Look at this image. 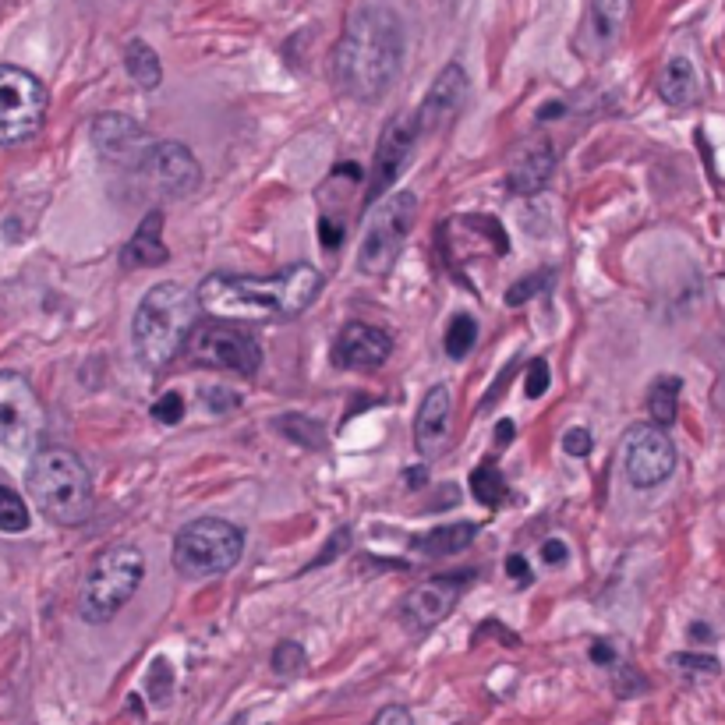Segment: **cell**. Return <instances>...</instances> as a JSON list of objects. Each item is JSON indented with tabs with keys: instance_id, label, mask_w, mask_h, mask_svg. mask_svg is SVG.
<instances>
[{
	"instance_id": "obj_14",
	"label": "cell",
	"mask_w": 725,
	"mask_h": 725,
	"mask_svg": "<svg viewBox=\"0 0 725 725\" xmlns=\"http://www.w3.org/2000/svg\"><path fill=\"white\" fill-rule=\"evenodd\" d=\"M138 174L153 184V191H160L167 199H184V195H191L202 184L199 160L181 142H156Z\"/></svg>"
},
{
	"instance_id": "obj_42",
	"label": "cell",
	"mask_w": 725,
	"mask_h": 725,
	"mask_svg": "<svg viewBox=\"0 0 725 725\" xmlns=\"http://www.w3.org/2000/svg\"><path fill=\"white\" fill-rule=\"evenodd\" d=\"M319 230H322V245H326V248L340 245V227H333V220H322Z\"/></svg>"
},
{
	"instance_id": "obj_30",
	"label": "cell",
	"mask_w": 725,
	"mask_h": 725,
	"mask_svg": "<svg viewBox=\"0 0 725 725\" xmlns=\"http://www.w3.org/2000/svg\"><path fill=\"white\" fill-rule=\"evenodd\" d=\"M552 287V269H542V273H531V276H520L513 287H506V305L510 308H520L527 305L531 298H538L542 290Z\"/></svg>"
},
{
	"instance_id": "obj_3",
	"label": "cell",
	"mask_w": 725,
	"mask_h": 725,
	"mask_svg": "<svg viewBox=\"0 0 725 725\" xmlns=\"http://www.w3.org/2000/svg\"><path fill=\"white\" fill-rule=\"evenodd\" d=\"M202 301L195 290L181 283H156L145 290L135 312V354L145 368H163L188 347L191 329L199 326Z\"/></svg>"
},
{
	"instance_id": "obj_6",
	"label": "cell",
	"mask_w": 725,
	"mask_h": 725,
	"mask_svg": "<svg viewBox=\"0 0 725 725\" xmlns=\"http://www.w3.org/2000/svg\"><path fill=\"white\" fill-rule=\"evenodd\" d=\"M245 552V535L241 527L230 524L220 517H202L191 520L188 527H181L174 538V566L181 577L202 580L227 573L230 566H237Z\"/></svg>"
},
{
	"instance_id": "obj_41",
	"label": "cell",
	"mask_w": 725,
	"mask_h": 725,
	"mask_svg": "<svg viewBox=\"0 0 725 725\" xmlns=\"http://www.w3.org/2000/svg\"><path fill=\"white\" fill-rule=\"evenodd\" d=\"M506 573H510L513 580H520V584H527V580H531V566H527L524 556H510V559H506Z\"/></svg>"
},
{
	"instance_id": "obj_1",
	"label": "cell",
	"mask_w": 725,
	"mask_h": 725,
	"mask_svg": "<svg viewBox=\"0 0 725 725\" xmlns=\"http://www.w3.org/2000/svg\"><path fill=\"white\" fill-rule=\"evenodd\" d=\"M404 64V22L386 4H361L336 43L333 82L351 100L372 103L390 89Z\"/></svg>"
},
{
	"instance_id": "obj_31",
	"label": "cell",
	"mask_w": 725,
	"mask_h": 725,
	"mask_svg": "<svg viewBox=\"0 0 725 725\" xmlns=\"http://www.w3.org/2000/svg\"><path fill=\"white\" fill-rule=\"evenodd\" d=\"M305 648H301L298 641H283L276 644L273 651V672L276 676H298V672H305Z\"/></svg>"
},
{
	"instance_id": "obj_40",
	"label": "cell",
	"mask_w": 725,
	"mask_h": 725,
	"mask_svg": "<svg viewBox=\"0 0 725 725\" xmlns=\"http://www.w3.org/2000/svg\"><path fill=\"white\" fill-rule=\"evenodd\" d=\"M566 556H570V549H566L559 538H549V542L542 545V559L549 566H559V563H566Z\"/></svg>"
},
{
	"instance_id": "obj_35",
	"label": "cell",
	"mask_w": 725,
	"mask_h": 725,
	"mask_svg": "<svg viewBox=\"0 0 725 725\" xmlns=\"http://www.w3.org/2000/svg\"><path fill=\"white\" fill-rule=\"evenodd\" d=\"M202 404H206L213 414H230L241 407V397L230 390H220V386H206V390H202Z\"/></svg>"
},
{
	"instance_id": "obj_33",
	"label": "cell",
	"mask_w": 725,
	"mask_h": 725,
	"mask_svg": "<svg viewBox=\"0 0 725 725\" xmlns=\"http://www.w3.org/2000/svg\"><path fill=\"white\" fill-rule=\"evenodd\" d=\"M153 418L160 421V425H177V421L184 418V397L177 390L163 393L160 400L153 404Z\"/></svg>"
},
{
	"instance_id": "obj_46",
	"label": "cell",
	"mask_w": 725,
	"mask_h": 725,
	"mask_svg": "<svg viewBox=\"0 0 725 725\" xmlns=\"http://www.w3.org/2000/svg\"><path fill=\"white\" fill-rule=\"evenodd\" d=\"M230 725H245V715H234V722Z\"/></svg>"
},
{
	"instance_id": "obj_28",
	"label": "cell",
	"mask_w": 725,
	"mask_h": 725,
	"mask_svg": "<svg viewBox=\"0 0 725 725\" xmlns=\"http://www.w3.org/2000/svg\"><path fill=\"white\" fill-rule=\"evenodd\" d=\"M474 344H478V322H474L467 312L453 315L450 326H446V354H450L453 361H460L471 354Z\"/></svg>"
},
{
	"instance_id": "obj_9",
	"label": "cell",
	"mask_w": 725,
	"mask_h": 725,
	"mask_svg": "<svg viewBox=\"0 0 725 725\" xmlns=\"http://www.w3.org/2000/svg\"><path fill=\"white\" fill-rule=\"evenodd\" d=\"M195 365L223 368V372L237 375H255L262 365V347L252 333L230 326L227 319H209L191 329L188 347H184Z\"/></svg>"
},
{
	"instance_id": "obj_45",
	"label": "cell",
	"mask_w": 725,
	"mask_h": 725,
	"mask_svg": "<svg viewBox=\"0 0 725 725\" xmlns=\"http://www.w3.org/2000/svg\"><path fill=\"white\" fill-rule=\"evenodd\" d=\"M690 634H694L697 641H701V637H704V641H708V637H711V630H708V626H701V623H694V626H690Z\"/></svg>"
},
{
	"instance_id": "obj_11",
	"label": "cell",
	"mask_w": 725,
	"mask_h": 725,
	"mask_svg": "<svg viewBox=\"0 0 725 725\" xmlns=\"http://www.w3.org/2000/svg\"><path fill=\"white\" fill-rule=\"evenodd\" d=\"M623 471L634 489H655L676 471V446L662 425H634L623 439Z\"/></svg>"
},
{
	"instance_id": "obj_23",
	"label": "cell",
	"mask_w": 725,
	"mask_h": 725,
	"mask_svg": "<svg viewBox=\"0 0 725 725\" xmlns=\"http://www.w3.org/2000/svg\"><path fill=\"white\" fill-rule=\"evenodd\" d=\"M630 8H634V0H591V36L602 50H609L619 36H623V25L630 18Z\"/></svg>"
},
{
	"instance_id": "obj_39",
	"label": "cell",
	"mask_w": 725,
	"mask_h": 725,
	"mask_svg": "<svg viewBox=\"0 0 725 725\" xmlns=\"http://www.w3.org/2000/svg\"><path fill=\"white\" fill-rule=\"evenodd\" d=\"M372 725H414V722H411V711L400 708V704H393V708H382L379 718H375Z\"/></svg>"
},
{
	"instance_id": "obj_25",
	"label": "cell",
	"mask_w": 725,
	"mask_h": 725,
	"mask_svg": "<svg viewBox=\"0 0 725 725\" xmlns=\"http://www.w3.org/2000/svg\"><path fill=\"white\" fill-rule=\"evenodd\" d=\"M680 390H683V382L676 379V375H662V379L655 382V390L648 393V414L655 425L669 428L672 421H676V411H680Z\"/></svg>"
},
{
	"instance_id": "obj_8",
	"label": "cell",
	"mask_w": 725,
	"mask_h": 725,
	"mask_svg": "<svg viewBox=\"0 0 725 725\" xmlns=\"http://www.w3.org/2000/svg\"><path fill=\"white\" fill-rule=\"evenodd\" d=\"M50 92L32 71L0 64V145H22L39 135Z\"/></svg>"
},
{
	"instance_id": "obj_18",
	"label": "cell",
	"mask_w": 725,
	"mask_h": 725,
	"mask_svg": "<svg viewBox=\"0 0 725 725\" xmlns=\"http://www.w3.org/2000/svg\"><path fill=\"white\" fill-rule=\"evenodd\" d=\"M393 340L382 333L379 326H368V322H347L336 336V365L344 368H379L382 361L390 358Z\"/></svg>"
},
{
	"instance_id": "obj_7",
	"label": "cell",
	"mask_w": 725,
	"mask_h": 725,
	"mask_svg": "<svg viewBox=\"0 0 725 725\" xmlns=\"http://www.w3.org/2000/svg\"><path fill=\"white\" fill-rule=\"evenodd\" d=\"M418 220V195L414 191H390L382 202H375L361 234L358 269L365 276H386L393 262L400 259V248L411 237Z\"/></svg>"
},
{
	"instance_id": "obj_13",
	"label": "cell",
	"mask_w": 725,
	"mask_h": 725,
	"mask_svg": "<svg viewBox=\"0 0 725 725\" xmlns=\"http://www.w3.org/2000/svg\"><path fill=\"white\" fill-rule=\"evenodd\" d=\"M471 573H453V577H432L421 588H414L400 605V619L411 634H425L432 626H439L453 612V605L464 595V584Z\"/></svg>"
},
{
	"instance_id": "obj_29",
	"label": "cell",
	"mask_w": 725,
	"mask_h": 725,
	"mask_svg": "<svg viewBox=\"0 0 725 725\" xmlns=\"http://www.w3.org/2000/svg\"><path fill=\"white\" fill-rule=\"evenodd\" d=\"M25 527H29V506L22 503L15 489L0 485V531L4 535H22Z\"/></svg>"
},
{
	"instance_id": "obj_43",
	"label": "cell",
	"mask_w": 725,
	"mask_h": 725,
	"mask_svg": "<svg viewBox=\"0 0 725 725\" xmlns=\"http://www.w3.org/2000/svg\"><path fill=\"white\" fill-rule=\"evenodd\" d=\"M591 658H595L598 665H609L616 655H612V648H609V644H602V641H598L595 648H591Z\"/></svg>"
},
{
	"instance_id": "obj_24",
	"label": "cell",
	"mask_w": 725,
	"mask_h": 725,
	"mask_svg": "<svg viewBox=\"0 0 725 725\" xmlns=\"http://www.w3.org/2000/svg\"><path fill=\"white\" fill-rule=\"evenodd\" d=\"M124 68H128V75L135 78V85H142V89H160L163 64H160V57H156V50L149 43L131 39L128 50H124Z\"/></svg>"
},
{
	"instance_id": "obj_2",
	"label": "cell",
	"mask_w": 725,
	"mask_h": 725,
	"mask_svg": "<svg viewBox=\"0 0 725 725\" xmlns=\"http://www.w3.org/2000/svg\"><path fill=\"white\" fill-rule=\"evenodd\" d=\"M322 290L319 269L308 262L280 269L273 276L213 273L199 283V301L213 319L227 322H276L301 315Z\"/></svg>"
},
{
	"instance_id": "obj_38",
	"label": "cell",
	"mask_w": 725,
	"mask_h": 725,
	"mask_svg": "<svg viewBox=\"0 0 725 725\" xmlns=\"http://www.w3.org/2000/svg\"><path fill=\"white\" fill-rule=\"evenodd\" d=\"M347 545H351V531H347V527H340V531H336V535L326 542V549H322L319 556H315V563H312V566H326L329 559L340 556V552H344Z\"/></svg>"
},
{
	"instance_id": "obj_12",
	"label": "cell",
	"mask_w": 725,
	"mask_h": 725,
	"mask_svg": "<svg viewBox=\"0 0 725 725\" xmlns=\"http://www.w3.org/2000/svg\"><path fill=\"white\" fill-rule=\"evenodd\" d=\"M92 145L107 163L121 170H142L149 153H153V138L138 121L124 114H100L92 121Z\"/></svg>"
},
{
	"instance_id": "obj_44",
	"label": "cell",
	"mask_w": 725,
	"mask_h": 725,
	"mask_svg": "<svg viewBox=\"0 0 725 725\" xmlns=\"http://www.w3.org/2000/svg\"><path fill=\"white\" fill-rule=\"evenodd\" d=\"M510 439H513V421L506 418V421H499V425H496V443L503 446V443H510Z\"/></svg>"
},
{
	"instance_id": "obj_10",
	"label": "cell",
	"mask_w": 725,
	"mask_h": 725,
	"mask_svg": "<svg viewBox=\"0 0 725 725\" xmlns=\"http://www.w3.org/2000/svg\"><path fill=\"white\" fill-rule=\"evenodd\" d=\"M46 432L39 393L22 372H0V446L11 453H36Z\"/></svg>"
},
{
	"instance_id": "obj_37",
	"label": "cell",
	"mask_w": 725,
	"mask_h": 725,
	"mask_svg": "<svg viewBox=\"0 0 725 725\" xmlns=\"http://www.w3.org/2000/svg\"><path fill=\"white\" fill-rule=\"evenodd\" d=\"M545 390H549V365L542 358H535V365L527 368V397L538 400Z\"/></svg>"
},
{
	"instance_id": "obj_17",
	"label": "cell",
	"mask_w": 725,
	"mask_h": 725,
	"mask_svg": "<svg viewBox=\"0 0 725 725\" xmlns=\"http://www.w3.org/2000/svg\"><path fill=\"white\" fill-rule=\"evenodd\" d=\"M453 435V393L450 386H432L418 407V421H414V446L425 460H435L446 450Z\"/></svg>"
},
{
	"instance_id": "obj_16",
	"label": "cell",
	"mask_w": 725,
	"mask_h": 725,
	"mask_svg": "<svg viewBox=\"0 0 725 725\" xmlns=\"http://www.w3.org/2000/svg\"><path fill=\"white\" fill-rule=\"evenodd\" d=\"M467 100V71L460 64H446L439 75H435L432 89L425 92L418 114H414V124H418L421 135H432V131L446 128L453 117L460 114Z\"/></svg>"
},
{
	"instance_id": "obj_26",
	"label": "cell",
	"mask_w": 725,
	"mask_h": 725,
	"mask_svg": "<svg viewBox=\"0 0 725 725\" xmlns=\"http://www.w3.org/2000/svg\"><path fill=\"white\" fill-rule=\"evenodd\" d=\"M471 492H474V499L478 503H485L489 510H496V506H503L506 503V478L499 474V467H496V460H485V464H478L471 471Z\"/></svg>"
},
{
	"instance_id": "obj_19",
	"label": "cell",
	"mask_w": 725,
	"mask_h": 725,
	"mask_svg": "<svg viewBox=\"0 0 725 725\" xmlns=\"http://www.w3.org/2000/svg\"><path fill=\"white\" fill-rule=\"evenodd\" d=\"M552 167H556V153H552L549 142H535L527 145L524 153L510 163L506 170V191L510 195H535L549 184Z\"/></svg>"
},
{
	"instance_id": "obj_5",
	"label": "cell",
	"mask_w": 725,
	"mask_h": 725,
	"mask_svg": "<svg viewBox=\"0 0 725 725\" xmlns=\"http://www.w3.org/2000/svg\"><path fill=\"white\" fill-rule=\"evenodd\" d=\"M145 577V556L135 545H110L96 556L82 584V609L85 623H110L124 605L135 598L138 584Z\"/></svg>"
},
{
	"instance_id": "obj_22",
	"label": "cell",
	"mask_w": 725,
	"mask_h": 725,
	"mask_svg": "<svg viewBox=\"0 0 725 725\" xmlns=\"http://www.w3.org/2000/svg\"><path fill=\"white\" fill-rule=\"evenodd\" d=\"M474 524H450V527H435V531H428V535L414 538L411 549L418 552V556L425 559H446V556H457V552H464L467 545L474 542Z\"/></svg>"
},
{
	"instance_id": "obj_34",
	"label": "cell",
	"mask_w": 725,
	"mask_h": 725,
	"mask_svg": "<svg viewBox=\"0 0 725 725\" xmlns=\"http://www.w3.org/2000/svg\"><path fill=\"white\" fill-rule=\"evenodd\" d=\"M170 683H174V676H170V665L163 662V658H156L153 669H149V697H153L156 704H163L170 697Z\"/></svg>"
},
{
	"instance_id": "obj_21",
	"label": "cell",
	"mask_w": 725,
	"mask_h": 725,
	"mask_svg": "<svg viewBox=\"0 0 725 725\" xmlns=\"http://www.w3.org/2000/svg\"><path fill=\"white\" fill-rule=\"evenodd\" d=\"M658 92L669 107H694L701 100V78H697V68L690 64V57H669L658 75Z\"/></svg>"
},
{
	"instance_id": "obj_36",
	"label": "cell",
	"mask_w": 725,
	"mask_h": 725,
	"mask_svg": "<svg viewBox=\"0 0 725 725\" xmlns=\"http://www.w3.org/2000/svg\"><path fill=\"white\" fill-rule=\"evenodd\" d=\"M591 446H595V439H591L588 428H570V432L563 435V450L570 453V457H588Z\"/></svg>"
},
{
	"instance_id": "obj_20",
	"label": "cell",
	"mask_w": 725,
	"mask_h": 725,
	"mask_svg": "<svg viewBox=\"0 0 725 725\" xmlns=\"http://www.w3.org/2000/svg\"><path fill=\"white\" fill-rule=\"evenodd\" d=\"M167 255L170 252H167V245H163V213L160 209H153V213L138 223L135 237H131L128 248H124V266L128 269H153V266H163Z\"/></svg>"
},
{
	"instance_id": "obj_15",
	"label": "cell",
	"mask_w": 725,
	"mask_h": 725,
	"mask_svg": "<svg viewBox=\"0 0 725 725\" xmlns=\"http://www.w3.org/2000/svg\"><path fill=\"white\" fill-rule=\"evenodd\" d=\"M418 124L407 121V117H397L390 128L382 131V142L375 149V167L372 177H368V191H365V206H375L382 195H390V188L397 184V177L404 174V163L411 160L414 138H418Z\"/></svg>"
},
{
	"instance_id": "obj_27",
	"label": "cell",
	"mask_w": 725,
	"mask_h": 725,
	"mask_svg": "<svg viewBox=\"0 0 725 725\" xmlns=\"http://www.w3.org/2000/svg\"><path fill=\"white\" fill-rule=\"evenodd\" d=\"M276 432L287 435L290 443L305 446V450H322V446H326V432H322L319 421H308V418H301V414H283V418L276 421Z\"/></svg>"
},
{
	"instance_id": "obj_4",
	"label": "cell",
	"mask_w": 725,
	"mask_h": 725,
	"mask_svg": "<svg viewBox=\"0 0 725 725\" xmlns=\"http://www.w3.org/2000/svg\"><path fill=\"white\" fill-rule=\"evenodd\" d=\"M25 489L46 520L78 527L92 517V478L85 464L64 446H43L32 453Z\"/></svg>"
},
{
	"instance_id": "obj_32",
	"label": "cell",
	"mask_w": 725,
	"mask_h": 725,
	"mask_svg": "<svg viewBox=\"0 0 725 725\" xmlns=\"http://www.w3.org/2000/svg\"><path fill=\"white\" fill-rule=\"evenodd\" d=\"M672 669L690 672V676H715L718 672V658L711 655H690V651H680V655L669 658Z\"/></svg>"
}]
</instances>
